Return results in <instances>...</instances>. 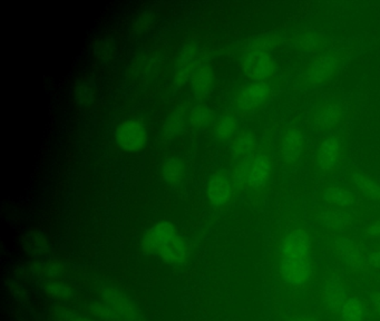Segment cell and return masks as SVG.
I'll return each instance as SVG.
<instances>
[{"label": "cell", "mask_w": 380, "mask_h": 321, "mask_svg": "<svg viewBox=\"0 0 380 321\" xmlns=\"http://www.w3.org/2000/svg\"><path fill=\"white\" fill-rule=\"evenodd\" d=\"M143 248L146 252L157 255L169 264H178L186 257L184 240L171 222L156 223L148 229L143 240Z\"/></svg>", "instance_id": "cell-1"}, {"label": "cell", "mask_w": 380, "mask_h": 321, "mask_svg": "<svg viewBox=\"0 0 380 321\" xmlns=\"http://www.w3.org/2000/svg\"><path fill=\"white\" fill-rule=\"evenodd\" d=\"M280 272L282 279L290 285H304L311 277V257L310 253H295V255H283Z\"/></svg>", "instance_id": "cell-2"}, {"label": "cell", "mask_w": 380, "mask_h": 321, "mask_svg": "<svg viewBox=\"0 0 380 321\" xmlns=\"http://www.w3.org/2000/svg\"><path fill=\"white\" fill-rule=\"evenodd\" d=\"M115 140L124 151H139L146 146L148 132L141 122L127 120L122 122L116 129Z\"/></svg>", "instance_id": "cell-3"}, {"label": "cell", "mask_w": 380, "mask_h": 321, "mask_svg": "<svg viewBox=\"0 0 380 321\" xmlns=\"http://www.w3.org/2000/svg\"><path fill=\"white\" fill-rule=\"evenodd\" d=\"M244 69L253 80H262L274 73V59L262 50H253L244 58Z\"/></svg>", "instance_id": "cell-4"}, {"label": "cell", "mask_w": 380, "mask_h": 321, "mask_svg": "<svg viewBox=\"0 0 380 321\" xmlns=\"http://www.w3.org/2000/svg\"><path fill=\"white\" fill-rule=\"evenodd\" d=\"M241 171L240 178L253 187H262L271 176V162L265 155H259Z\"/></svg>", "instance_id": "cell-5"}, {"label": "cell", "mask_w": 380, "mask_h": 321, "mask_svg": "<svg viewBox=\"0 0 380 321\" xmlns=\"http://www.w3.org/2000/svg\"><path fill=\"white\" fill-rule=\"evenodd\" d=\"M269 95H270V87L265 83H253L246 86L241 91L239 105L244 110H253L265 103L268 99Z\"/></svg>", "instance_id": "cell-6"}, {"label": "cell", "mask_w": 380, "mask_h": 321, "mask_svg": "<svg viewBox=\"0 0 380 321\" xmlns=\"http://www.w3.org/2000/svg\"><path fill=\"white\" fill-rule=\"evenodd\" d=\"M231 195L230 182L223 173H216L209 184V197L213 206H221L227 204Z\"/></svg>", "instance_id": "cell-7"}, {"label": "cell", "mask_w": 380, "mask_h": 321, "mask_svg": "<svg viewBox=\"0 0 380 321\" xmlns=\"http://www.w3.org/2000/svg\"><path fill=\"white\" fill-rule=\"evenodd\" d=\"M311 240L302 230H295L288 234L282 243V255H295V253H310Z\"/></svg>", "instance_id": "cell-8"}, {"label": "cell", "mask_w": 380, "mask_h": 321, "mask_svg": "<svg viewBox=\"0 0 380 321\" xmlns=\"http://www.w3.org/2000/svg\"><path fill=\"white\" fill-rule=\"evenodd\" d=\"M302 146H304L302 133L299 129H289L282 140V157H285L287 162H293L300 157Z\"/></svg>", "instance_id": "cell-9"}, {"label": "cell", "mask_w": 380, "mask_h": 321, "mask_svg": "<svg viewBox=\"0 0 380 321\" xmlns=\"http://www.w3.org/2000/svg\"><path fill=\"white\" fill-rule=\"evenodd\" d=\"M192 86L197 97H204L210 91L212 84V74L210 69L205 65H199L192 74Z\"/></svg>", "instance_id": "cell-10"}, {"label": "cell", "mask_w": 380, "mask_h": 321, "mask_svg": "<svg viewBox=\"0 0 380 321\" xmlns=\"http://www.w3.org/2000/svg\"><path fill=\"white\" fill-rule=\"evenodd\" d=\"M365 318V308L363 302L355 297L347 298L340 309L342 321H363Z\"/></svg>", "instance_id": "cell-11"}, {"label": "cell", "mask_w": 380, "mask_h": 321, "mask_svg": "<svg viewBox=\"0 0 380 321\" xmlns=\"http://www.w3.org/2000/svg\"><path fill=\"white\" fill-rule=\"evenodd\" d=\"M338 150H339V146L335 138H327L323 141L321 151H319V162L323 169L328 170L335 164Z\"/></svg>", "instance_id": "cell-12"}, {"label": "cell", "mask_w": 380, "mask_h": 321, "mask_svg": "<svg viewBox=\"0 0 380 321\" xmlns=\"http://www.w3.org/2000/svg\"><path fill=\"white\" fill-rule=\"evenodd\" d=\"M332 69H334V61L330 57L321 58L319 61L316 62L310 71V78L312 82H321L327 78Z\"/></svg>", "instance_id": "cell-13"}, {"label": "cell", "mask_w": 380, "mask_h": 321, "mask_svg": "<svg viewBox=\"0 0 380 321\" xmlns=\"http://www.w3.org/2000/svg\"><path fill=\"white\" fill-rule=\"evenodd\" d=\"M211 118H212V112L210 107L206 105L195 106L190 115L191 124L195 129H205L210 124Z\"/></svg>", "instance_id": "cell-14"}, {"label": "cell", "mask_w": 380, "mask_h": 321, "mask_svg": "<svg viewBox=\"0 0 380 321\" xmlns=\"http://www.w3.org/2000/svg\"><path fill=\"white\" fill-rule=\"evenodd\" d=\"M162 174L167 182L173 183V182L178 181L181 174H182V165H181L180 161L174 157L167 159L162 168Z\"/></svg>", "instance_id": "cell-15"}, {"label": "cell", "mask_w": 380, "mask_h": 321, "mask_svg": "<svg viewBox=\"0 0 380 321\" xmlns=\"http://www.w3.org/2000/svg\"><path fill=\"white\" fill-rule=\"evenodd\" d=\"M184 129V115L181 110H176L167 117L165 123V133L169 136H176Z\"/></svg>", "instance_id": "cell-16"}, {"label": "cell", "mask_w": 380, "mask_h": 321, "mask_svg": "<svg viewBox=\"0 0 380 321\" xmlns=\"http://www.w3.org/2000/svg\"><path fill=\"white\" fill-rule=\"evenodd\" d=\"M255 146V138L251 134H242L232 143V151L237 157L249 153Z\"/></svg>", "instance_id": "cell-17"}, {"label": "cell", "mask_w": 380, "mask_h": 321, "mask_svg": "<svg viewBox=\"0 0 380 321\" xmlns=\"http://www.w3.org/2000/svg\"><path fill=\"white\" fill-rule=\"evenodd\" d=\"M237 125H238L237 120L232 116L222 118L220 123L218 124V127H216V136L221 138V140L230 138L231 135L235 132Z\"/></svg>", "instance_id": "cell-18"}, {"label": "cell", "mask_w": 380, "mask_h": 321, "mask_svg": "<svg viewBox=\"0 0 380 321\" xmlns=\"http://www.w3.org/2000/svg\"><path fill=\"white\" fill-rule=\"evenodd\" d=\"M325 299L328 302V305L334 309H342V305L345 304L346 294L345 290L342 288H332L328 289L327 294H325Z\"/></svg>", "instance_id": "cell-19"}, {"label": "cell", "mask_w": 380, "mask_h": 321, "mask_svg": "<svg viewBox=\"0 0 380 321\" xmlns=\"http://www.w3.org/2000/svg\"><path fill=\"white\" fill-rule=\"evenodd\" d=\"M328 199L332 204L342 206H348L353 202L351 197L347 194L346 191H342V190H332L329 192Z\"/></svg>", "instance_id": "cell-20"}, {"label": "cell", "mask_w": 380, "mask_h": 321, "mask_svg": "<svg viewBox=\"0 0 380 321\" xmlns=\"http://www.w3.org/2000/svg\"><path fill=\"white\" fill-rule=\"evenodd\" d=\"M370 264L375 268H380V255H374L370 258Z\"/></svg>", "instance_id": "cell-21"}, {"label": "cell", "mask_w": 380, "mask_h": 321, "mask_svg": "<svg viewBox=\"0 0 380 321\" xmlns=\"http://www.w3.org/2000/svg\"><path fill=\"white\" fill-rule=\"evenodd\" d=\"M370 234L380 236V221L379 222L375 223V224L372 225V228H370Z\"/></svg>", "instance_id": "cell-22"}, {"label": "cell", "mask_w": 380, "mask_h": 321, "mask_svg": "<svg viewBox=\"0 0 380 321\" xmlns=\"http://www.w3.org/2000/svg\"><path fill=\"white\" fill-rule=\"evenodd\" d=\"M375 306L376 308H377L378 313H379L380 315V294H378L377 296H376Z\"/></svg>", "instance_id": "cell-23"}, {"label": "cell", "mask_w": 380, "mask_h": 321, "mask_svg": "<svg viewBox=\"0 0 380 321\" xmlns=\"http://www.w3.org/2000/svg\"><path fill=\"white\" fill-rule=\"evenodd\" d=\"M293 321H311L310 319L307 318V317H299V318L295 319Z\"/></svg>", "instance_id": "cell-24"}]
</instances>
